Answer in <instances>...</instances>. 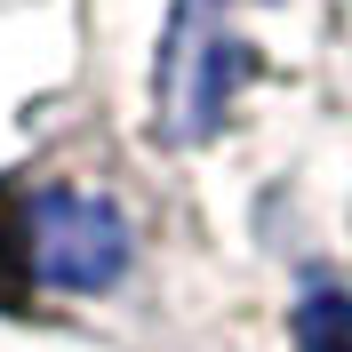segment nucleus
<instances>
[{
  "mask_svg": "<svg viewBox=\"0 0 352 352\" xmlns=\"http://www.w3.org/2000/svg\"><path fill=\"white\" fill-rule=\"evenodd\" d=\"M24 264H32L41 288L96 296V288H112L129 272V217H120L104 192L48 184V192L24 200Z\"/></svg>",
  "mask_w": 352,
  "mask_h": 352,
  "instance_id": "nucleus-1",
  "label": "nucleus"
},
{
  "mask_svg": "<svg viewBox=\"0 0 352 352\" xmlns=\"http://www.w3.org/2000/svg\"><path fill=\"white\" fill-rule=\"evenodd\" d=\"M241 80V48L217 32V0H184L168 24V65H160V129L168 136H208L224 120V96Z\"/></svg>",
  "mask_w": 352,
  "mask_h": 352,
  "instance_id": "nucleus-2",
  "label": "nucleus"
},
{
  "mask_svg": "<svg viewBox=\"0 0 352 352\" xmlns=\"http://www.w3.org/2000/svg\"><path fill=\"white\" fill-rule=\"evenodd\" d=\"M296 344L305 352H352V296H336V288L305 296L296 305Z\"/></svg>",
  "mask_w": 352,
  "mask_h": 352,
  "instance_id": "nucleus-3",
  "label": "nucleus"
}]
</instances>
